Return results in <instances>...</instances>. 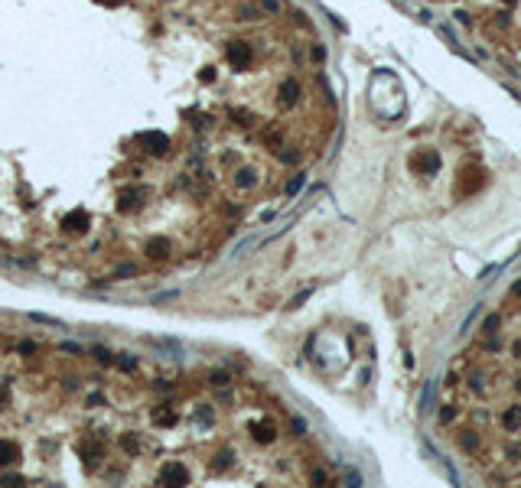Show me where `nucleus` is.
<instances>
[{
  "instance_id": "obj_2",
  "label": "nucleus",
  "mask_w": 521,
  "mask_h": 488,
  "mask_svg": "<svg viewBox=\"0 0 521 488\" xmlns=\"http://www.w3.org/2000/svg\"><path fill=\"white\" fill-rule=\"evenodd\" d=\"M228 55H232V62H248V59H251V49L244 43H232L228 46Z\"/></svg>"
},
{
  "instance_id": "obj_5",
  "label": "nucleus",
  "mask_w": 521,
  "mask_h": 488,
  "mask_svg": "<svg viewBox=\"0 0 521 488\" xmlns=\"http://www.w3.org/2000/svg\"><path fill=\"white\" fill-rule=\"evenodd\" d=\"M160 254H166V244H160V241H150V257H160Z\"/></svg>"
},
{
  "instance_id": "obj_4",
  "label": "nucleus",
  "mask_w": 521,
  "mask_h": 488,
  "mask_svg": "<svg viewBox=\"0 0 521 488\" xmlns=\"http://www.w3.org/2000/svg\"><path fill=\"white\" fill-rule=\"evenodd\" d=\"M130 273H137V267H134V264H124V267H117V280H127Z\"/></svg>"
},
{
  "instance_id": "obj_1",
  "label": "nucleus",
  "mask_w": 521,
  "mask_h": 488,
  "mask_svg": "<svg viewBox=\"0 0 521 488\" xmlns=\"http://www.w3.org/2000/svg\"><path fill=\"white\" fill-rule=\"evenodd\" d=\"M163 479L173 482V485H182L189 475H186V469H182V465H166V469H163Z\"/></svg>"
},
{
  "instance_id": "obj_3",
  "label": "nucleus",
  "mask_w": 521,
  "mask_h": 488,
  "mask_svg": "<svg viewBox=\"0 0 521 488\" xmlns=\"http://www.w3.org/2000/svg\"><path fill=\"white\" fill-rule=\"evenodd\" d=\"M13 456H17V449H13L10 443H3V439H0V465H7V462H13Z\"/></svg>"
},
{
  "instance_id": "obj_7",
  "label": "nucleus",
  "mask_w": 521,
  "mask_h": 488,
  "mask_svg": "<svg viewBox=\"0 0 521 488\" xmlns=\"http://www.w3.org/2000/svg\"><path fill=\"white\" fill-rule=\"evenodd\" d=\"M20 352L29 355V352H36V345H33V342H23V345H20Z\"/></svg>"
},
{
  "instance_id": "obj_6",
  "label": "nucleus",
  "mask_w": 521,
  "mask_h": 488,
  "mask_svg": "<svg viewBox=\"0 0 521 488\" xmlns=\"http://www.w3.org/2000/svg\"><path fill=\"white\" fill-rule=\"evenodd\" d=\"M78 221H88V218L81 215V212H75V215H69V228H85V225H78Z\"/></svg>"
}]
</instances>
